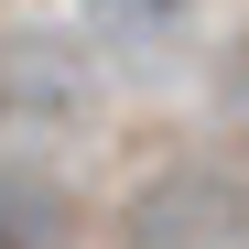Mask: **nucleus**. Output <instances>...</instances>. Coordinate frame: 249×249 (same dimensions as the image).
<instances>
[{
    "mask_svg": "<svg viewBox=\"0 0 249 249\" xmlns=\"http://www.w3.org/2000/svg\"><path fill=\"white\" fill-rule=\"evenodd\" d=\"M0 249H65V195L22 162H0Z\"/></svg>",
    "mask_w": 249,
    "mask_h": 249,
    "instance_id": "nucleus-2",
    "label": "nucleus"
},
{
    "mask_svg": "<svg viewBox=\"0 0 249 249\" xmlns=\"http://www.w3.org/2000/svg\"><path fill=\"white\" fill-rule=\"evenodd\" d=\"M119 249H249V195H238V174H217V162L152 174V184L130 195V217H119Z\"/></svg>",
    "mask_w": 249,
    "mask_h": 249,
    "instance_id": "nucleus-1",
    "label": "nucleus"
}]
</instances>
